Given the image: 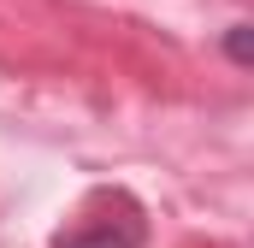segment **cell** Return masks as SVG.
I'll return each instance as SVG.
<instances>
[{"label":"cell","instance_id":"cell-1","mask_svg":"<svg viewBox=\"0 0 254 248\" xmlns=\"http://www.w3.org/2000/svg\"><path fill=\"white\" fill-rule=\"evenodd\" d=\"M54 248H142V219H89L77 231H60Z\"/></svg>","mask_w":254,"mask_h":248},{"label":"cell","instance_id":"cell-2","mask_svg":"<svg viewBox=\"0 0 254 248\" xmlns=\"http://www.w3.org/2000/svg\"><path fill=\"white\" fill-rule=\"evenodd\" d=\"M225 54L237 65H249L254 60V24H231V36H225Z\"/></svg>","mask_w":254,"mask_h":248}]
</instances>
